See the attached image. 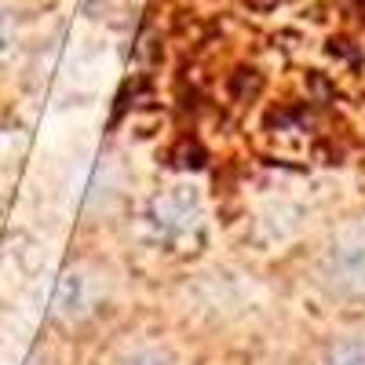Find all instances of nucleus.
Returning a JSON list of instances; mask_svg holds the SVG:
<instances>
[{"label":"nucleus","instance_id":"f257e3e1","mask_svg":"<svg viewBox=\"0 0 365 365\" xmlns=\"http://www.w3.org/2000/svg\"><path fill=\"white\" fill-rule=\"evenodd\" d=\"M208 237V201L190 179L165 182L135 212L139 249L158 259H187Z\"/></svg>","mask_w":365,"mask_h":365},{"label":"nucleus","instance_id":"f03ea898","mask_svg":"<svg viewBox=\"0 0 365 365\" xmlns=\"http://www.w3.org/2000/svg\"><path fill=\"white\" fill-rule=\"evenodd\" d=\"M303 285L332 311L365 307V220H347L325 230L303 259Z\"/></svg>","mask_w":365,"mask_h":365},{"label":"nucleus","instance_id":"7ed1b4c3","mask_svg":"<svg viewBox=\"0 0 365 365\" xmlns=\"http://www.w3.org/2000/svg\"><path fill=\"white\" fill-rule=\"evenodd\" d=\"M117 299V274L103 263H73L55 289V318L66 325H88L103 318Z\"/></svg>","mask_w":365,"mask_h":365},{"label":"nucleus","instance_id":"20e7f679","mask_svg":"<svg viewBox=\"0 0 365 365\" xmlns=\"http://www.w3.org/2000/svg\"><path fill=\"white\" fill-rule=\"evenodd\" d=\"M103 365H197L190 347L161 329H132L117 336Z\"/></svg>","mask_w":365,"mask_h":365},{"label":"nucleus","instance_id":"39448f33","mask_svg":"<svg viewBox=\"0 0 365 365\" xmlns=\"http://www.w3.org/2000/svg\"><path fill=\"white\" fill-rule=\"evenodd\" d=\"M311 365H365V322H336L311 351Z\"/></svg>","mask_w":365,"mask_h":365}]
</instances>
